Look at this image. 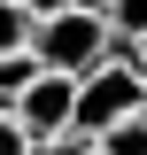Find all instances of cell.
Segmentation results:
<instances>
[{"label": "cell", "instance_id": "9c48e42d", "mask_svg": "<svg viewBox=\"0 0 147 155\" xmlns=\"http://www.w3.org/2000/svg\"><path fill=\"white\" fill-rule=\"evenodd\" d=\"M31 155H101L93 140H77V132H62V140H47V147H31Z\"/></svg>", "mask_w": 147, "mask_h": 155}, {"label": "cell", "instance_id": "ba28073f", "mask_svg": "<svg viewBox=\"0 0 147 155\" xmlns=\"http://www.w3.org/2000/svg\"><path fill=\"white\" fill-rule=\"evenodd\" d=\"M0 155H31V132L16 124V109H0Z\"/></svg>", "mask_w": 147, "mask_h": 155}, {"label": "cell", "instance_id": "52a82bcc", "mask_svg": "<svg viewBox=\"0 0 147 155\" xmlns=\"http://www.w3.org/2000/svg\"><path fill=\"white\" fill-rule=\"evenodd\" d=\"M23 39H31V16L16 0H0V54H23Z\"/></svg>", "mask_w": 147, "mask_h": 155}, {"label": "cell", "instance_id": "30bf717a", "mask_svg": "<svg viewBox=\"0 0 147 155\" xmlns=\"http://www.w3.org/2000/svg\"><path fill=\"white\" fill-rule=\"evenodd\" d=\"M16 8H23L31 23H47V16H62V0H16Z\"/></svg>", "mask_w": 147, "mask_h": 155}, {"label": "cell", "instance_id": "7c38bea8", "mask_svg": "<svg viewBox=\"0 0 147 155\" xmlns=\"http://www.w3.org/2000/svg\"><path fill=\"white\" fill-rule=\"evenodd\" d=\"M139 70H147V39H139Z\"/></svg>", "mask_w": 147, "mask_h": 155}, {"label": "cell", "instance_id": "7a4b0ae2", "mask_svg": "<svg viewBox=\"0 0 147 155\" xmlns=\"http://www.w3.org/2000/svg\"><path fill=\"white\" fill-rule=\"evenodd\" d=\"M109 47H116L109 23H101V16H70V8H62V16H47V23H31V39H23V54H31L47 78H70V85L101 70V62H109Z\"/></svg>", "mask_w": 147, "mask_h": 155}, {"label": "cell", "instance_id": "5b68a950", "mask_svg": "<svg viewBox=\"0 0 147 155\" xmlns=\"http://www.w3.org/2000/svg\"><path fill=\"white\" fill-rule=\"evenodd\" d=\"M109 31L139 47V39H147V0H109Z\"/></svg>", "mask_w": 147, "mask_h": 155}, {"label": "cell", "instance_id": "8fae6325", "mask_svg": "<svg viewBox=\"0 0 147 155\" xmlns=\"http://www.w3.org/2000/svg\"><path fill=\"white\" fill-rule=\"evenodd\" d=\"M62 8H70V16H101V23H109V0H62Z\"/></svg>", "mask_w": 147, "mask_h": 155}, {"label": "cell", "instance_id": "8992f818", "mask_svg": "<svg viewBox=\"0 0 147 155\" xmlns=\"http://www.w3.org/2000/svg\"><path fill=\"white\" fill-rule=\"evenodd\" d=\"M93 147H101V155H147V116H132V124H116V132H101Z\"/></svg>", "mask_w": 147, "mask_h": 155}, {"label": "cell", "instance_id": "6da1fadb", "mask_svg": "<svg viewBox=\"0 0 147 155\" xmlns=\"http://www.w3.org/2000/svg\"><path fill=\"white\" fill-rule=\"evenodd\" d=\"M132 116H147V70H139V47L116 39L109 62H101L93 78H77L70 132H77V140H101V132H116V124H132Z\"/></svg>", "mask_w": 147, "mask_h": 155}, {"label": "cell", "instance_id": "277c9868", "mask_svg": "<svg viewBox=\"0 0 147 155\" xmlns=\"http://www.w3.org/2000/svg\"><path fill=\"white\" fill-rule=\"evenodd\" d=\"M31 85H39V62L31 54H0V109H16Z\"/></svg>", "mask_w": 147, "mask_h": 155}, {"label": "cell", "instance_id": "3957f363", "mask_svg": "<svg viewBox=\"0 0 147 155\" xmlns=\"http://www.w3.org/2000/svg\"><path fill=\"white\" fill-rule=\"evenodd\" d=\"M70 116H77V85H70V78H47V70H39V85L16 101V124L31 132V147L62 140V132H70Z\"/></svg>", "mask_w": 147, "mask_h": 155}]
</instances>
